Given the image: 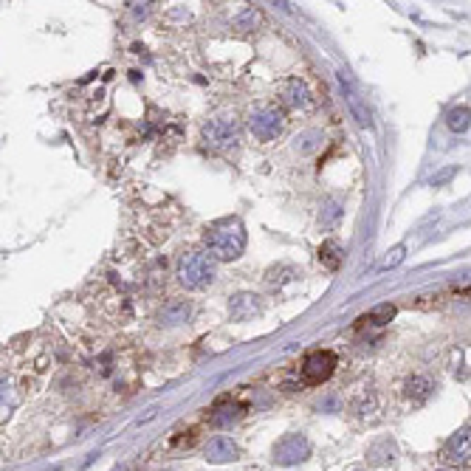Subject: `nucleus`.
I'll return each mask as SVG.
<instances>
[{
    "instance_id": "f257e3e1",
    "label": "nucleus",
    "mask_w": 471,
    "mask_h": 471,
    "mask_svg": "<svg viewBox=\"0 0 471 471\" xmlns=\"http://www.w3.org/2000/svg\"><path fill=\"white\" fill-rule=\"evenodd\" d=\"M206 246L209 251L218 257V260H234L240 257L243 249H246V231H243V223L240 220H218L206 229Z\"/></svg>"
},
{
    "instance_id": "f03ea898",
    "label": "nucleus",
    "mask_w": 471,
    "mask_h": 471,
    "mask_svg": "<svg viewBox=\"0 0 471 471\" xmlns=\"http://www.w3.org/2000/svg\"><path fill=\"white\" fill-rule=\"evenodd\" d=\"M175 277H178V282L184 288H203L215 277V262L203 251H187L178 260V271H175Z\"/></svg>"
},
{
    "instance_id": "7ed1b4c3",
    "label": "nucleus",
    "mask_w": 471,
    "mask_h": 471,
    "mask_svg": "<svg viewBox=\"0 0 471 471\" xmlns=\"http://www.w3.org/2000/svg\"><path fill=\"white\" fill-rule=\"evenodd\" d=\"M238 141H240V130L231 119H212L209 125H203V144L209 150L226 153L231 147H238Z\"/></svg>"
},
{
    "instance_id": "20e7f679",
    "label": "nucleus",
    "mask_w": 471,
    "mask_h": 471,
    "mask_svg": "<svg viewBox=\"0 0 471 471\" xmlns=\"http://www.w3.org/2000/svg\"><path fill=\"white\" fill-rule=\"evenodd\" d=\"M249 130L260 141H274L282 133V113L277 107H271V105H262V107L251 110V116H249Z\"/></svg>"
},
{
    "instance_id": "39448f33",
    "label": "nucleus",
    "mask_w": 471,
    "mask_h": 471,
    "mask_svg": "<svg viewBox=\"0 0 471 471\" xmlns=\"http://www.w3.org/2000/svg\"><path fill=\"white\" fill-rule=\"evenodd\" d=\"M333 370H336V356L331 350H313V353H308L305 362H302V378H305V384H311V387L322 384V381H328L333 375Z\"/></svg>"
},
{
    "instance_id": "423d86ee",
    "label": "nucleus",
    "mask_w": 471,
    "mask_h": 471,
    "mask_svg": "<svg viewBox=\"0 0 471 471\" xmlns=\"http://www.w3.org/2000/svg\"><path fill=\"white\" fill-rule=\"evenodd\" d=\"M440 457H443L446 465H471V423L457 429L446 443L440 449Z\"/></svg>"
},
{
    "instance_id": "0eeeda50",
    "label": "nucleus",
    "mask_w": 471,
    "mask_h": 471,
    "mask_svg": "<svg viewBox=\"0 0 471 471\" xmlns=\"http://www.w3.org/2000/svg\"><path fill=\"white\" fill-rule=\"evenodd\" d=\"M308 457H311V443H308L305 435H297V432L285 435L274 446V460L280 465H297V463H302Z\"/></svg>"
},
{
    "instance_id": "6e6552de",
    "label": "nucleus",
    "mask_w": 471,
    "mask_h": 471,
    "mask_svg": "<svg viewBox=\"0 0 471 471\" xmlns=\"http://www.w3.org/2000/svg\"><path fill=\"white\" fill-rule=\"evenodd\" d=\"M339 82H342V91H344V102H347V107H350V113H353V119H356L362 127H370V107L364 105V99L356 94V87L350 85V79L344 76V71L339 74Z\"/></svg>"
},
{
    "instance_id": "1a4fd4ad",
    "label": "nucleus",
    "mask_w": 471,
    "mask_h": 471,
    "mask_svg": "<svg viewBox=\"0 0 471 471\" xmlns=\"http://www.w3.org/2000/svg\"><path fill=\"white\" fill-rule=\"evenodd\" d=\"M189 313H192V305H189V302H184V300H172V302H167V305L161 308L158 322H161V325H167V328H175V325H181V322H187Z\"/></svg>"
},
{
    "instance_id": "9d476101",
    "label": "nucleus",
    "mask_w": 471,
    "mask_h": 471,
    "mask_svg": "<svg viewBox=\"0 0 471 471\" xmlns=\"http://www.w3.org/2000/svg\"><path fill=\"white\" fill-rule=\"evenodd\" d=\"M406 398L415 404V406H421V404H426L429 401V395L435 392V384H432V378H426V375H412L409 381H406Z\"/></svg>"
},
{
    "instance_id": "9b49d317",
    "label": "nucleus",
    "mask_w": 471,
    "mask_h": 471,
    "mask_svg": "<svg viewBox=\"0 0 471 471\" xmlns=\"http://www.w3.org/2000/svg\"><path fill=\"white\" fill-rule=\"evenodd\" d=\"M234 457H238V446L229 437H215L206 443V460L209 463H229Z\"/></svg>"
},
{
    "instance_id": "f8f14e48",
    "label": "nucleus",
    "mask_w": 471,
    "mask_h": 471,
    "mask_svg": "<svg viewBox=\"0 0 471 471\" xmlns=\"http://www.w3.org/2000/svg\"><path fill=\"white\" fill-rule=\"evenodd\" d=\"M342 257H344V249H342L339 240H325V243L319 246V254H316L319 266L328 269V271H336L342 266Z\"/></svg>"
},
{
    "instance_id": "ddd939ff",
    "label": "nucleus",
    "mask_w": 471,
    "mask_h": 471,
    "mask_svg": "<svg viewBox=\"0 0 471 471\" xmlns=\"http://www.w3.org/2000/svg\"><path fill=\"white\" fill-rule=\"evenodd\" d=\"M257 311H260V302H257L254 293H240V297H234V300H231V305H229L231 319H238V322L251 319Z\"/></svg>"
},
{
    "instance_id": "4468645a",
    "label": "nucleus",
    "mask_w": 471,
    "mask_h": 471,
    "mask_svg": "<svg viewBox=\"0 0 471 471\" xmlns=\"http://www.w3.org/2000/svg\"><path fill=\"white\" fill-rule=\"evenodd\" d=\"M243 404H238V401H220L215 409H212V423L215 426H229V423H234L240 415H243Z\"/></svg>"
},
{
    "instance_id": "2eb2a0df",
    "label": "nucleus",
    "mask_w": 471,
    "mask_h": 471,
    "mask_svg": "<svg viewBox=\"0 0 471 471\" xmlns=\"http://www.w3.org/2000/svg\"><path fill=\"white\" fill-rule=\"evenodd\" d=\"M285 102L293 105V107H308L311 105V94L308 87L300 82V79H291L288 87H285Z\"/></svg>"
},
{
    "instance_id": "dca6fc26",
    "label": "nucleus",
    "mask_w": 471,
    "mask_h": 471,
    "mask_svg": "<svg viewBox=\"0 0 471 471\" xmlns=\"http://www.w3.org/2000/svg\"><path fill=\"white\" fill-rule=\"evenodd\" d=\"M370 463H375V465H387V463H392V454H395V443L390 437H384V440H378L375 446H370Z\"/></svg>"
},
{
    "instance_id": "f3484780",
    "label": "nucleus",
    "mask_w": 471,
    "mask_h": 471,
    "mask_svg": "<svg viewBox=\"0 0 471 471\" xmlns=\"http://www.w3.org/2000/svg\"><path fill=\"white\" fill-rule=\"evenodd\" d=\"M446 125H449V130H454V133L468 130V127H471V107H465V105L452 107V110L446 113Z\"/></svg>"
},
{
    "instance_id": "a211bd4d",
    "label": "nucleus",
    "mask_w": 471,
    "mask_h": 471,
    "mask_svg": "<svg viewBox=\"0 0 471 471\" xmlns=\"http://www.w3.org/2000/svg\"><path fill=\"white\" fill-rule=\"evenodd\" d=\"M392 316H395V305H378L367 316H362L359 322H362V325H387Z\"/></svg>"
},
{
    "instance_id": "6ab92c4d",
    "label": "nucleus",
    "mask_w": 471,
    "mask_h": 471,
    "mask_svg": "<svg viewBox=\"0 0 471 471\" xmlns=\"http://www.w3.org/2000/svg\"><path fill=\"white\" fill-rule=\"evenodd\" d=\"M404 251H406L404 246H398V249H392V251H390V257H387V262H384V269H392V266H398V262L404 260Z\"/></svg>"
},
{
    "instance_id": "aec40b11",
    "label": "nucleus",
    "mask_w": 471,
    "mask_h": 471,
    "mask_svg": "<svg viewBox=\"0 0 471 471\" xmlns=\"http://www.w3.org/2000/svg\"><path fill=\"white\" fill-rule=\"evenodd\" d=\"M454 175V167H449V169H443V172H437L435 178H432V187H440V184H446L449 178Z\"/></svg>"
}]
</instances>
